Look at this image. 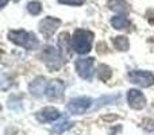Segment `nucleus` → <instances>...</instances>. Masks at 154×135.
Listing matches in <instances>:
<instances>
[{
    "label": "nucleus",
    "instance_id": "obj_1",
    "mask_svg": "<svg viewBox=\"0 0 154 135\" xmlns=\"http://www.w3.org/2000/svg\"><path fill=\"white\" fill-rule=\"evenodd\" d=\"M8 39L15 45L22 46L27 50H35L39 46L38 38L34 32H29L24 30H12L8 32Z\"/></svg>",
    "mask_w": 154,
    "mask_h": 135
},
{
    "label": "nucleus",
    "instance_id": "obj_2",
    "mask_svg": "<svg viewBox=\"0 0 154 135\" xmlns=\"http://www.w3.org/2000/svg\"><path fill=\"white\" fill-rule=\"evenodd\" d=\"M72 39V50L79 54H87L91 51L93 42V34L88 30L77 29L73 32Z\"/></svg>",
    "mask_w": 154,
    "mask_h": 135
},
{
    "label": "nucleus",
    "instance_id": "obj_3",
    "mask_svg": "<svg viewBox=\"0 0 154 135\" xmlns=\"http://www.w3.org/2000/svg\"><path fill=\"white\" fill-rule=\"evenodd\" d=\"M41 58L53 70L60 69L64 64V56H62L61 50L54 48V46H45L42 53H41Z\"/></svg>",
    "mask_w": 154,
    "mask_h": 135
},
{
    "label": "nucleus",
    "instance_id": "obj_4",
    "mask_svg": "<svg viewBox=\"0 0 154 135\" xmlns=\"http://www.w3.org/2000/svg\"><path fill=\"white\" fill-rule=\"evenodd\" d=\"M128 78L133 84H137L142 88L154 85V74L146 70H131L128 73Z\"/></svg>",
    "mask_w": 154,
    "mask_h": 135
},
{
    "label": "nucleus",
    "instance_id": "obj_5",
    "mask_svg": "<svg viewBox=\"0 0 154 135\" xmlns=\"http://www.w3.org/2000/svg\"><path fill=\"white\" fill-rule=\"evenodd\" d=\"M91 106H92V99L87 97V96H81V97L72 99L68 103V109L73 115H82L91 108Z\"/></svg>",
    "mask_w": 154,
    "mask_h": 135
},
{
    "label": "nucleus",
    "instance_id": "obj_6",
    "mask_svg": "<svg viewBox=\"0 0 154 135\" xmlns=\"http://www.w3.org/2000/svg\"><path fill=\"white\" fill-rule=\"evenodd\" d=\"M93 61L92 57H88V58H79L75 64L76 72L79 73L80 77H82L84 80H91L93 76Z\"/></svg>",
    "mask_w": 154,
    "mask_h": 135
},
{
    "label": "nucleus",
    "instance_id": "obj_7",
    "mask_svg": "<svg viewBox=\"0 0 154 135\" xmlns=\"http://www.w3.org/2000/svg\"><path fill=\"white\" fill-rule=\"evenodd\" d=\"M61 26V20L57 18H53V16H46L42 20L39 22L38 27H39V31L42 32L46 37H50L54 32L58 30V27Z\"/></svg>",
    "mask_w": 154,
    "mask_h": 135
},
{
    "label": "nucleus",
    "instance_id": "obj_8",
    "mask_svg": "<svg viewBox=\"0 0 154 135\" xmlns=\"http://www.w3.org/2000/svg\"><path fill=\"white\" fill-rule=\"evenodd\" d=\"M127 101L128 106L134 109H142L146 106V99L143 93L138 89H130L127 92Z\"/></svg>",
    "mask_w": 154,
    "mask_h": 135
},
{
    "label": "nucleus",
    "instance_id": "obj_9",
    "mask_svg": "<svg viewBox=\"0 0 154 135\" xmlns=\"http://www.w3.org/2000/svg\"><path fill=\"white\" fill-rule=\"evenodd\" d=\"M48 84H49V81L46 78H43V77H38V78H35L34 81L29 85V91L32 96H35V97H42L43 95L46 96Z\"/></svg>",
    "mask_w": 154,
    "mask_h": 135
},
{
    "label": "nucleus",
    "instance_id": "obj_10",
    "mask_svg": "<svg viewBox=\"0 0 154 135\" xmlns=\"http://www.w3.org/2000/svg\"><path fill=\"white\" fill-rule=\"evenodd\" d=\"M61 116L60 111L57 108H53V107H45L41 111L37 112V119L39 120L41 123H48V122H54L58 118Z\"/></svg>",
    "mask_w": 154,
    "mask_h": 135
},
{
    "label": "nucleus",
    "instance_id": "obj_11",
    "mask_svg": "<svg viewBox=\"0 0 154 135\" xmlns=\"http://www.w3.org/2000/svg\"><path fill=\"white\" fill-rule=\"evenodd\" d=\"M64 91H65V85L62 84V81L53 80V81H49V84H48L46 96L49 99H60L64 95Z\"/></svg>",
    "mask_w": 154,
    "mask_h": 135
},
{
    "label": "nucleus",
    "instance_id": "obj_12",
    "mask_svg": "<svg viewBox=\"0 0 154 135\" xmlns=\"http://www.w3.org/2000/svg\"><path fill=\"white\" fill-rule=\"evenodd\" d=\"M107 5H108L109 10L118 12V15H125L128 11V5L125 0H108Z\"/></svg>",
    "mask_w": 154,
    "mask_h": 135
},
{
    "label": "nucleus",
    "instance_id": "obj_13",
    "mask_svg": "<svg viewBox=\"0 0 154 135\" xmlns=\"http://www.w3.org/2000/svg\"><path fill=\"white\" fill-rule=\"evenodd\" d=\"M111 24H112V27L116 30H127V29H130V26H131L130 20L127 19L126 15L114 16V18L111 19Z\"/></svg>",
    "mask_w": 154,
    "mask_h": 135
},
{
    "label": "nucleus",
    "instance_id": "obj_14",
    "mask_svg": "<svg viewBox=\"0 0 154 135\" xmlns=\"http://www.w3.org/2000/svg\"><path fill=\"white\" fill-rule=\"evenodd\" d=\"M58 45H60V48H61L60 50H61L62 56H65V54H66V57H69V54H70L69 49H72V39H69L68 32H62V34L60 35Z\"/></svg>",
    "mask_w": 154,
    "mask_h": 135
},
{
    "label": "nucleus",
    "instance_id": "obj_15",
    "mask_svg": "<svg viewBox=\"0 0 154 135\" xmlns=\"http://www.w3.org/2000/svg\"><path fill=\"white\" fill-rule=\"evenodd\" d=\"M114 46L115 49L120 51H126L130 48V43H128V39L125 37V35H120V37H115L114 38Z\"/></svg>",
    "mask_w": 154,
    "mask_h": 135
},
{
    "label": "nucleus",
    "instance_id": "obj_16",
    "mask_svg": "<svg viewBox=\"0 0 154 135\" xmlns=\"http://www.w3.org/2000/svg\"><path fill=\"white\" fill-rule=\"evenodd\" d=\"M72 127H73V122H70V120H62V122L53 126V131L61 134V133H65V131L70 130Z\"/></svg>",
    "mask_w": 154,
    "mask_h": 135
},
{
    "label": "nucleus",
    "instance_id": "obj_17",
    "mask_svg": "<svg viewBox=\"0 0 154 135\" xmlns=\"http://www.w3.org/2000/svg\"><path fill=\"white\" fill-rule=\"evenodd\" d=\"M97 77L100 80H108L109 77H111V69L107 66V65H99Z\"/></svg>",
    "mask_w": 154,
    "mask_h": 135
},
{
    "label": "nucleus",
    "instance_id": "obj_18",
    "mask_svg": "<svg viewBox=\"0 0 154 135\" xmlns=\"http://www.w3.org/2000/svg\"><path fill=\"white\" fill-rule=\"evenodd\" d=\"M27 11L31 15H39L41 11H42V5H41L39 2H30L27 4Z\"/></svg>",
    "mask_w": 154,
    "mask_h": 135
},
{
    "label": "nucleus",
    "instance_id": "obj_19",
    "mask_svg": "<svg viewBox=\"0 0 154 135\" xmlns=\"http://www.w3.org/2000/svg\"><path fill=\"white\" fill-rule=\"evenodd\" d=\"M85 2H87V0H58V3H61V4L76 5V7H79V5H82Z\"/></svg>",
    "mask_w": 154,
    "mask_h": 135
},
{
    "label": "nucleus",
    "instance_id": "obj_20",
    "mask_svg": "<svg viewBox=\"0 0 154 135\" xmlns=\"http://www.w3.org/2000/svg\"><path fill=\"white\" fill-rule=\"evenodd\" d=\"M14 2H18V0H14Z\"/></svg>",
    "mask_w": 154,
    "mask_h": 135
}]
</instances>
